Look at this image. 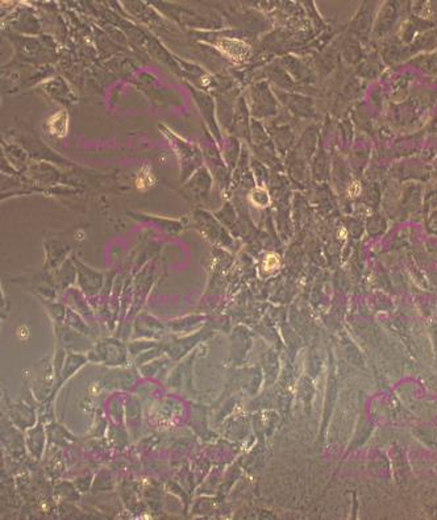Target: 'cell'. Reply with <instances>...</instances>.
<instances>
[{
	"mask_svg": "<svg viewBox=\"0 0 437 520\" xmlns=\"http://www.w3.org/2000/svg\"><path fill=\"white\" fill-rule=\"evenodd\" d=\"M359 191H361L359 182H355V183L351 184V187H349V194H351V196H357L359 194Z\"/></svg>",
	"mask_w": 437,
	"mask_h": 520,
	"instance_id": "obj_6",
	"label": "cell"
},
{
	"mask_svg": "<svg viewBox=\"0 0 437 520\" xmlns=\"http://www.w3.org/2000/svg\"><path fill=\"white\" fill-rule=\"evenodd\" d=\"M249 199L258 208H265L270 204V195H269L268 190L264 187L253 188L249 194Z\"/></svg>",
	"mask_w": 437,
	"mask_h": 520,
	"instance_id": "obj_3",
	"label": "cell"
},
{
	"mask_svg": "<svg viewBox=\"0 0 437 520\" xmlns=\"http://www.w3.org/2000/svg\"><path fill=\"white\" fill-rule=\"evenodd\" d=\"M154 183V175L150 172V169L148 166H145L144 169L140 170L138 173L137 179H136V184L140 190H145V188H149L152 184Z\"/></svg>",
	"mask_w": 437,
	"mask_h": 520,
	"instance_id": "obj_4",
	"label": "cell"
},
{
	"mask_svg": "<svg viewBox=\"0 0 437 520\" xmlns=\"http://www.w3.org/2000/svg\"><path fill=\"white\" fill-rule=\"evenodd\" d=\"M279 266V257L277 255H269L264 262V267L265 270L270 273L273 270H276L277 267Z\"/></svg>",
	"mask_w": 437,
	"mask_h": 520,
	"instance_id": "obj_5",
	"label": "cell"
},
{
	"mask_svg": "<svg viewBox=\"0 0 437 520\" xmlns=\"http://www.w3.org/2000/svg\"><path fill=\"white\" fill-rule=\"evenodd\" d=\"M47 126H49V130L51 132V134H54L57 137H65L67 134V130H69V116H67L66 111H59V112H55L47 122Z\"/></svg>",
	"mask_w": 437,
	"mask_h": 520,
	"instance_id": "obj_2",
	"label": "cell"
},
{
	"mask_svg": "<svg viewBox=\"0 0 437 520\" xmlns=\"http://www.w3.org/2000/svg\"><path fill=\"white\" fill-rule=\"evenodd\" d=\"M217 49L224 53L233 62H242L249 55V45L244 41L233 39H221L216 43Z\"/></svg>",
	"mask_w": 437,
	"mask_h": 520,
	"instance_id": "obj_1",
	"label": "cell"
}]
</instances>
